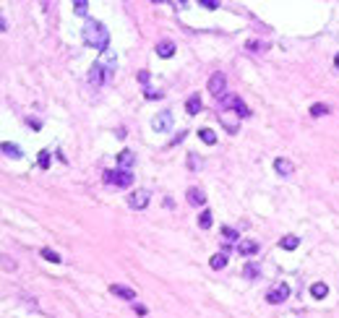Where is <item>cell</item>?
<instances>
[{"instance_id": "8992f818", "label": "cell", "mask_w": 339, "mask_h": 318, "mask_svg": "<svg viewBox=\"0 0 339 318\" xmlns=\"http://www.w3.org/2000/svg\"><path fill=\"white\" fill-rule=\"evenodd\" d=\"M209 92H212L217 99H222L227 94V78H225V73H214L212 78H209Z\"/></svg>"}, {"instance_id": "ba28073f", "label": "cell", "mask_w": 339, "mask_h": 318, "mask_svg": "<svg viewBox=\"0 0 339 318\" xmlns=\"http://www.w3.org/2000/svg\"><path fill=\"white\" fill-rule=\"evenodd\" d=\"M274 170L279 172L282 177H290L292 172H295V165H292L290 159H285V157H279V159H274Z\"/></svg>"}, {"instance_id": "52a82bcc", "label": "cell", "mask_w": 339, "mask_h": 318, "mask_svg": "<svg viewBox=\"0 0 339 318\" xmlns=\"http://www.w3.org/2000/svg\"><path fill=\"white\" fill-rule=\"evenodd\" d=\"M151 128L154 131H170L172 128V112H167V110H164V112H159V115H154L151 117Z\"/></svg>"}, {"instance_id": "8fae6325", "label": "cell", "mask_w": 339, "mask_h": 318, "mask_svg": "<svg viewBox=\"0 0 339 318\" xmlns=\"http://www.w3.org/2000/svg\"><path fill=\"white\" fill-rule=\"evenodd\" d=\"M186 198H188L190 206H204V204H206V193H204L201 188H190Z\"/></svg>"}, {"instance_id": "44dd1931", "label": "cell", "mask_w": 339, "mask_h": 318, "mask_svg": "<svg viewBox=\"0 0 339 318\" xmlns=\"http://www.w3.org/2000/svg\"><path fill=\"white\" fill-rule=\"evenodd\" d=\"M243 274L248 277V279H259V277H261V269H259V263H245Z\"/></svg>"}, {"instance_id": "4fadbf2b", "label": "cell", "mask_w": 339, "mask_h": 318, "mask_svg": "<svg viewBox=\"0 0 339 318\" xmlns=\"http://www.w3.org/2000/svg\"><path fill=\"white\" fill-rule=\"evenodd\" d=\"M0 149H3V154H5V157H11V159H21L24 157V151L18 149L16 143H11V141H3V143H0Z\"/></svg>"}, {"instance_id": "484cf974", "label": "cell", "mask_w": 339, "mask_h": 318, "mask_svg": "<svg viewBox=\"0 0 339 318\" xmlns=\"http://www.w3.org/2000/svg\"><path fill=\"white\" fill-rule=\"evenodd\" d=\"M326 112H329L326 105H313V107H310V115H313V117H321V115H326Z\"/></svg>"}, {"instance_id": "4dcf8cb0", "label": "cell", "mask_w": 339, "mask_h": 318, "mask_svg": "<svg viewBox=\"0 0 339 318\" xmlns=\"http://www.w3.org/2000/svg\"><path fill=\"white\" fill-rule=\"evenodd\" d=\"M162 94L159 92H151V89H146V99H159Z\"/></svg>"}, {"instance_id": "f1b7e54d", "label": "cell", "mask_w": 339, "mask_h": 318, "mask_svg": "<svg viewBox=\"0 0 339 318\" xmlns=\"http://www.w3.org/2000/svg\"><path fill=\"white\" fill-rule=\"evenodd\" d=\"M73 8H76V13H78V16H86V3H81V0H78V3L73 5Z\"/></svg>"}, {"instance_id": "83f0119b", "label": "cell", "mask_w": 339, "mask_h": 318, "mask_svg": "<svg viewBox=\"0 0 339 318\" xmlns=\"http://www.w3.org/2000/svg\"><path fill=\"white\" fill-rule=\"evenodd\" d=\"M188 167L190 170H201V159L196 157V154H190V157H188Z\"/></svg>"}, {"instance_id": "ac0fdd59", "label": "cell", "mask_w": 339, "mask_h": 318, "mask_svg": "<svg viewBox=\"0 0 339 318\" xmlns=\"http://www.w3.org/2000/svg\"><path fill=\"white\" fill-rule=\"evenodd\" d=\"M198 139L204 141V143H209V146H214V143H217V133L212 128H201L198 131Z\"/></svg>"}, {"instance_id": "5bb4252c", "label": "cell", "mask_w": 339, "mask_h": 318, "mask_svg": "<svg viewBox=\"0 0 339 318\" xmlns=\"http://www.w3.org/2000/svg\"><path fill=\"white\" fill-rule=\"evenodd\" d=\"M157 55L159 58H172V55H175V42H167V39L159 42L157 44Z\"/></svg>"}, {"instance_id": "277c9868", "label": "cell", "mask_w": 339, "mask_h": 318, "mask_svg": "<svg viewBox=\"0 0 339 318\" xmlns=\"http://www.w3.org/2000/svg\"><path fill=\"white\" fill-rule=\"evenodd\" d=\"M290 297V284H285V282H279V284H274L269 292H266V303L271 305H279V303H285V300Z\"/></svg>"}, {"instance_id": "2e32d148", "label": "cell", "mask_w": 339, "mask_h": 318, "mask_svg": "<svg viewBox=\"0 0 339 318\" xmlns=\"http://www.w3.org/2000/svg\"><path fill=\"white\" fill-rule=\"evenodd\" d=\"M186 110H188V115H198V112H201V97H198V94H193V97L186 102Z\"/></svg>"}, {"instance_id": "7a4b0ae2", "label": "cell", "mask_w": 339, "mask_h": 318, "mask_svg": "<svg viewBox=\"0 0 339 318\" xmlns=\"http://www.w3.org/2000/svg\"><path fill=\"white\" fill-rule=\"evenodd\" d=\"M105 183L115 188H128L133 183V172L131 170H107L105 172Z\"/></svg>"}, {"instance_id": "d6a6232c", "label": "cell", "mask_w": 339, "mask_h": 318, "mask_svg": "<svg viewBox=\"0 0 339 318\" xmlns=\"http://www.w3.org/2000/svg\"><path fill=\"white\" fill-rule=\"evenodd\" d=\"M334 66H337V68H339V55H337V58H334Z\"/></svg>"}, {"instance_id": "d6986e66", "label": "cell", "mask_w": 339, "mask_h": 318, "mask_svg": "<svg viewBox=\"0 0 339 318\" xmlns=\"http://www.w3.org/2000/svg\"><path fill=\"white\" fill-rule=\"evenodd\" d=\"M209 266L212 269H225L227 266V253H214V256L209 258Z\"/></svg>"}, {"instance_id": "7402d4cb", "label": "cell", "mask_w": 339, "mask_h": 318, "mask_svg": "<svg viewBox=\"0 0 339 318\" xmlns=\"http://www.w3.org/2000/svg\"><path fill=\"white\" fill-rule=\"evenodd\" d=\"M198 227H201V230H209V227H212V212H209V209H204V212H201Z\"/></svg>"}, {"instance_id": "f546056e", "label": "cell", "mask_w": 339, "mask_h": 318, "mask_svg": "<svg viewBox=\"0 0 339 318\" xmlns=\"http://www.w3.org/2000/svg\"><path fill=\"white\" fill-rule=\"evenodd\" d=\"M201 5H204V8H212V11H214V8H219L217 0H201Z\"/></svg>"}, {"instance_id": "ffe728a7", "label": "cell", "mask_w": 339, "mask_h": 318, "mask_svg": "<svg viewBox=\"0 0 339 318\" xmlns=\"http://www.w3.org/2000/svg\"><path fill=\"white\" fill-rule=\"evenodd\" d=\"M310 295H313L316 300H324V297L329 295V287L324 284V282H316V284L310 287Z\"/></svg>"}, {"instance_id": "5b68a950", "label": "cell", "mask_w": 339, "mask_h": 318, "mask_svg": "<svg viewBox=\"0 0 339 318\" xmlns=\"http://www.w3.org/2000/svg\"><path fill=\"white\" fill-rule=\"evenodd\" d=\"M149 201H151V193L146 188H139V190H133L131 193V198H128V206L136 209V212H141V209L149 206Z\"/></svg>"}, {"instance_id": "1f68e13d", "label": "cell", "mask_w": 339, "mask_h": 318, "mask_svg": "<svg viewBox=\"0 0 339 318\" xmlns=\"http://www.w3.org/2000/svg\"><path fill=\"white\" fill-rule=\"evenodd\" d=\"M139 81H141V84H146V81H149V73H146V71H141V73H139Z\"/></svg>"}, {"instance_id": "603a6c76", "label": "cell", "mask_w": 339, "mask_h": 318, "mask_svg": "<svg viewBox=\"0 0 339 318\" xmlns=\"http://www.w3.org/2000/svg\"><path fill=\"white\" fill-rule=\"evenodd\" d=\"M42 258L50 261V263H60V256L55 250H50V248H42Z\"/></svg>"}, {"instance_id": "30bf717a", "label": "cell", "mask_w": 339, "mask_h": 318, "mask_svg": "<svg viewBox=\"0 0 339 318\" xmlns=\"http://www.w3.org/2000/svg\"><path fill=\"white\" fill-rule=\"evenodd\" d=\"M133 162H136V154H133V151L125 149V151L117 154V170H131Z\"/></svg>"}, {"instance_id": "6da1fadb", "label": "cell", "mask_w": 339, "mask_h": 318, "mask_svg": "<svg viewBox=\"0 0 339 318\" xmlns=\"http://www.w3.org/2000/svg\"><path fill=\"white\" fill-rule=\"evenodd\" d=\"M84 42L89 44V47H94L99 52H107L110 47V32H107V26L102 21H86L84 24Z\"/></svg>"}, {"instance_id": "4316f807", "label": "cell", "mask_w": 339, "mask_h": 318, "mask_svg": "<svg viewBox=\"0 0 339 318\" xmlns=\"http://www.w3.org/2000/svg\"><path fill=\"white\" fill-rule=\"evenodd\" d=\"M245 47H248L251 52H261V50H266V44H264V42H256V39H251L248 44H245Z\"/></svg>"}, {"instance_id": "9c48e42d", "label": "cell", "mask_w": 339, "mask_h": 318, "mask_svg": "<svg viewBox=\"0 0 339 318\" xmlns=\"http://www.w3.org/2000/svg\"><path fill=\"white\" fill-rule=\"evenodd\" d=\"M110 292L123 297V300H136V289L133 287H123V284H110Z\"/></svg>"}, {"instance_id": "9a60e30c", "label": "cell", "mask_w": 339, "mask_h": 318, "mask_svg": "<svg viewBox=\"0 0 339 318\" xmlns=\"http://www.w3.org/2000/svg\"><path fill=\"white\" fill-rule=\"evenodd\" d=\"M279 245H282L285 250H295L298 245H300V238H298V235H285V238L279 240Z\"/></svg>"}, {"instance_id": "3957f363", "label": "cell", "mask_w": 339, "mask_h": 318, "mask_svg": "<svg viewBox=\"0 0 339 318\" xmlns=\"http://www.w3.org/2000/svg\"><path fill=\"white\" fill-rule=\"evenodd\" d=\"M219 107H222V112H225V110H235L240 117H251L248 105H245L240 97H235V94H225L222 99H219Z\"/></svg>"}, {"instance_id": "7c38bea8", "label": "cell", "mask_w": 339, "mask_h": 318, "mask_svg": "<svg viewBox=\"0 0 339 318\" xmlns=\"http://www.w3.org/2000/svg\"><path fill=\"white\" fill-rule=\"evenodd\" d=\"M237 253H240V256H253V253H259V243L256 240H240L237 243Z\"/></svg>"}, {"instance_id": "cb8c5ba5", "label": "cell", "mask_w": 339, "mask_h": 318, "mask_svg": "<svg viewBox=\"0 0 339 318\" xmlns=\"http://www.w3.org/2000/svg\"><path fill=\"white\" fill-rule=\"evenodd\" d=\"M50 162H52L50 154H47V151H39V157H37V165H39L42 170H47V167H50Z\"/></svg>"}, {"instance_id": "e0dca14e", "label": "cell", "mask_w": 339, "mask_h": 318, "mask_svg": "<svg viewBox=\"0 0 339 318\" xmlns=\"http://www.w3.org/2000/svg\"><path fill=\"white\" fill-rule=\"evenodd\" d=\"M219 120H222V125H225V128L230 131V133H237V128H240V125H237V117L232 120V117L227 115V112H222V115H219Z\"/></svg>"}, {"instance_id": "d4e9b609", "label": "cell", "mask_w": 339, "mask_h": 318, "mask_svg": "<svg viewBox=\"0 0 339 318\" xmlns=\"http://www.w3.org/2000/svg\"><path fill=\"white\" fill-rule=\"evenodd\" d=\"M222 238L230 240V243H235V240H237V230H232V227H222Z\"/></svg>"}]
</instances>
